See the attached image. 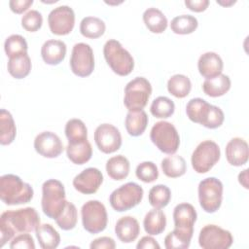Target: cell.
Here are the masks:
<instances>
[{"instance_id": "1", "label": "cell", "mask_w": 249, "mask_h": 249, "mask_svg": "<svg viewBox=\"0 0 249 249\" xmlns=\"http://www.w3.org/2000/svg\"><path fill=\"white\" fill-rule=\"evenodd\" d=\"M40 222V216L33 207L3 212L0 217V247L14 238L17 233L35 231Z\"/></svg>"}, {"instance_id": "2", "label": "cell", "mask_w": 249, "mask_h": 249, "mask_svg": "<svg viewBox=\"0 0 249 249\" xmlns=\"http://www.w3.org/2000/svg\"><path fill=\"white\" fill-rule=\"evenodd\" d=\"M186 114L193 123L200 124L211 129L221 126L225 120V115L221 108L208 103L200 97L192 98L187 103Z\"/></svg>"}, {"instance_id": "3", "label": "cell", "mask_w": 249, "mask_h": 249, "mask_svg": "<svg viewBox=\"0 0 249 249\" xmlns=\"http://www.w3.org/2000/svg\"><path fill=\"white\" fill-rule=\"evenodd\" d=\"M33 188L15 174H5L0 178V198L7 205L29 202L33 198Z\"/></svg>"}, {"instance_id": "4", "label": "cell", "mask_w": 249, "mask_h": 249, "mask_svg": "<svg viewBox=\"0 0 249 249\" xmlns=\"http://www.w3.org/2000/svg\"><path fill=\"white\" fill-rule=\"evenodd\" d=\"M65 189L63 184L56 179H49L42 185L41 206L44 214L55 220L63 210L65 199Z\"/></svg>"}, {"instance_id": "5", "label": "cell", "mask_w": 249, "mask_h": 249, "mask_svg": "<svg viewBox=\"0 0 249 249\" xmlns=\"http://www.w3.org/2000/svg\"><path fill=\"white\" fill-rule=\"evenodd\" d=\"M103 54L107 64L119 76H127L134 68V59L122 44L115 40H108L103 47Z\"/></svg>"}, {"instance_id": "6", "label": "cell", "mask_w": 249, "mask_h": 249, "mask_svg": "<svg viewBox=\"0 0 249 249\" xmlns=\"http://www.w3.org/2000/svg\"><path fill=\"white\" fill-rule=\"evenodd\" d=\"M151 94V83L144 77H136L129 81L124 88V104L131 112L143 110Z\"/></svg>"}, {"instance_id": "7", "label": "cell", "mask_w": 249, "mask_h": 249, "mask_svg": "<svg viewBox=\"0 0 249 249\" xmlns=\"http://www.w3.org/2000/svg\"><path fill=\"white\" fill-rule=\"evenodd\" d=\"M150 139L162 153L173 155L180 145V136L176 127L169 122L156 123L150 132Z\"/></svg>"}, {"instance_id": "8", "label": "cell", "mask_w": 249, "mask_h": 249, "mask_svg": "<svg viewBox=\"0 0 249 249\" xmlns=\"http://www.w3.org/2000/svg\"><path fill=\"white\" fill-rule=\"evenodd\" d=\"M143 195L144 191L140 185L128 182L111 193L109 202L114 210L124 212L138 205L143 198Z\"/></svg>"}, {"instance_id": "9", "label": "cell", "mask_w": 249, "mask_h": 249, "mask_svg": "<svg viewBox=\"0 0 249 249\" xmlns=\"http://www.w3.org/2000/svg\"><path fill=\"white\" fill-rule=\"evenodd\" d=\"M223 183L216 177H208L198 184L197 193L200 207L207 213L216 212L223 200Z\"/></svg>"}, {"instance_id": "10", "label": "cell", "mask_w": 249, "mask_h": 249, "mask_svg": "<svg viewBox=\"0 0 249 249\" xmlns=\"http://www.w3.org/2000/svg\"><path fill=\"white\" fill-rule=\"evenodd\" d=\"M84 229L89 233H98L107 227L108 215L105 205L96 199H91L83 204L81 208Z\"/></svg>"}, {"instance_id": "11", "label": "cell", "mask_w": 249, "mask_h": 249, "mask_svg": "<svg viewBox=\"0 0 249 249\" xmlns=\"http://www.w3.org/2000/svg\"><path fill=\"white\" fill-rule=\"evenodd\" d=\"M220 157L221 150L218 144L212 140H204L192 154V166L197 173H206L218 162Z\"/></svg>"}, {"instance_id": "12", "label": "cell", "mask_w": 249, "mask_h": 249, "mask_svg": "<svg viewBox=\"0 0 249 249\" xmlns=\"http://www.w3.org/2000/svg\"><path fill=\"white\" fill-rule=\"evenodd\" d=\"M232 242L231 231L217 225H205L199 231L198 244L203 249H228Z\"/></svg>"}, {"instance_id": "13", "label": "cell", "mask_w": 249, "mask_h": 249, "mask_svg": "<svg viewBox=\"0 0 249 249\" xmlns=\"http://www.w3.org/2000/svg\"><path fill=\"white\" fill-rule=\"evenodd\" d=\"M71 71L78 77H88L94 70V55L91 47L86 43L74 45L70 57Z\"/></svg>"}, {"instance_id": "14", "label": "cell", "mask_w": 249, "mask_h": 249, "mask_svg": "<svg viewBox=\"0 0 249 249\" xmlns=\"http://www.w3.org/2000/svg\"><path fill=\"white\" fill-rule=\"evenodd\" d=\"M48 23L53 34L61 36L69 34L75 25V13L67 5L53 9L48 16Z\"/></svg>"}, {"instance_id": "15", "label": "cell", "mask_w": 249, "mask_h": 249, "mask_svg": "<svg viewBox=\"0 0 249 249\" xmlns=\"http://www.w3.org/2000/svg\"><path fill=\"white\" fill-rule=\"evenodd\" d=\"M94 142L104 154H112L122 146L120 130L111 124H101L94 131Z\"/></svg>"}, {"instance_id": "16", "label": "cell", "mask_w": 249, "mask_h": 249, "mask_svg": "<svg viewBox=\"0 0 249 249\" xmlns=\"http://www.w3.org/2000/svg\"><path fill=\"white\" fill-rule=\"evenodd\" d=\"M35 151L44 158H57L63 151V144L57 134L52 131H43L34 139Z\"/></svg>"}, {"instance_id": "17", "label": "cell", "mask_w": 249, "mask_h": 249, "mask_svg": "<svg viewBox=\"0 0 249 249\" xmlns=\"http://www.w3.org/2000/svg\"><path fill=\"white\" fill-rule=\"evenodd\" d=\"M102 182V172L98 168L88 167L74 177L73 187L81 194L91 195L98 191Z\"/></svg>"}, {"instance_id": "18", "label": "cell", "mask_w": 249, "mask_h": 249, "mask_svg": "<svg viewBox=\"0 0 249 249\" xmlns=\"http://www.w3.org/2000/svg\"><path fill=\"white\" fill-rule=\"evenodd\" d=\"M225 152L227 160L231 165L241 166L248 160V144L243 138L234 137L231 139L226 146Z\"/></svg>"}, {"instance_id": "19", "label": "cell", "mask_w": 249, "mask_h": 249, "mask_svg": "<svg viewBox=\"0 0 249 249\" xmlns=\"http://www.w3.org/2000/svg\"><path fill=\"white\" fill-rule=\"evenodd\" d=\"M223 67L224 63L221 56L214 52L202 53L197 61L198 72L205 79H212L222 74Z\"/></svg>"}, {"instance_id": "20", "label": "cell", "mask_w": 249, "mask_h": 249, "mask_svg": "<svg viewBox=\"0 0 249 249\" xmlns=\"http://www.w3.org/2000/svg\"><path fill=\"white\" fill-rule=\"evenodd\" d=\"M115 233L123 243L133 242L140 233L139 223L132 216H124L117 221Z\"/></svg>"}, {"instance_id": "21", "label": "cell", "mask_w": 249, "mask_h": 249, "mask_svg": "<svg viewBox=\"0 0 249 249\" xmlns=\"http://www.w3.org/2000/svg\"><path fill=\"white\" fill-rule=\"evenodd\" d=\"M66 44L60 40H48L41 48V56L49 65L59 64L66 55Z\"/></svg>"}, {"instance_id": "22", "label": "cell", "mask_w": 249, "mask_h": 249, "mask_svg": "<svg viewBox=\"0 0 249 249\" xmlns=\"http://www.w3.org/2000/svg\"><path fill=\"white\" fill-rule=\"evenodd\" d=\"M196 218V211L191 203H179L173 210V221L175 228L193 230Z\"/></svg>"}, {"instance_id": "23", "label": "cell", "mask_w": 249, "mask_h": 249, "mask_svg": "<svg viewBox=\"0 0 249 249\" xmlns=\"http://www.w3.org/2000/svg\"><path fill=\"white\" fill-rule=\"evenodd\" d=\"M67 158L75 164L82 165L88 162L92 156L91 144L89 140L68 143L66 147Z\"/></svg>"}, {"instance_id": "24", "label": "cell", "mask_w": 249, "mask_h": 249, "mask_svg": "<svg viewBox=\"0 0 249 249\" xmlns=\"http://www.w3.org/2000/svg\"><path fill=\"white\" fill-rule=\"evenodd\" d=\"M231 85L230 77L225 74H220L212 79H205L202 84V90L210 97H219L230 90Z\"/></svg>"}, {"instance_id": "25", "label": "cell", "mask_w": 249, "mask_h": 249, "mask_svg": "<svg viewBox=\"0 0 249 249\" xmlns=\"http://www.w3.org/2000/svg\"><path fill=\"white\" fill-rule=\"evenodd\" d=\"M145 231L150 235L160 234L166 226V216L160 209H151L148 211L143 220Z\"/></svg>"}, {"instance_id": "26", "label": "cell", "mask_w": 249, "mask_h": 249, "mask_svg": "<svg viewBox=\"0 0 249 249\" xmlns=\"http://www.w3.org/2000/svg\"><path fill=\"white\" fill-rule=\"evenodd\" d=\"M35 234L43 249H54L60 243V235L51 224L39 225L35 230Z\"/></svg>"}, {"instance_id": "27", "label": "cell", "mask_w": 249, "mask_h": 249, "mask_svg": "<svg viewBox=\"0 0 249 249\" xmlns=\"http://www.w3.org/2000/svg\"><path fill=\"white\" fill-rule=\"evenodd\" d=\"M148 116L144 110L128 111L125 117L124 124L127 133L133 137L143 134L148 125Z\"/></svg>"}, {"instance_id": "28", "label": "cell", "mask_w": 249, "mask_h": 249, "mask_svg": "<svg viewBox=\"0 0 249 249\" xmlns=\"http://www.w3.org/2000/svg\"><path fill=\"white\" fill-rule=\"evenodd\" d=\"M194 229L175 228L164 237V246L167 249H186L191 244Z\"/></svg>"}, {"instance_id": "29", "label": "cell", "mask_w": 249, "mask_h": 249, "mask_svg": "<svg viewBox=\"0 0 249 249\" xmlns=\"http://www.w3.org/2000/svg\"><path fill=\"white\" fill-rule=\"evenodd\" d=\"M130 163L128 160L123 156L118 155L110 158L106 162V171L109 177L113 180H124L129 173Z\"/></svg>"}, {"instance_id": "30", "label": "cell", "mask_w": 249, "mask_h": 249, "mask_svg": "<svg viewBox=\"0 0 249 249\" xmlns=\"http://www.w3.org/2000/svg\"><path fill=\"white\" fill-rule=\"evenodd\" d=\"M143 21L152 33H162L165 31L168 21L164 14L157 8H148L143 13Z\"/></svg>"}, {"instance_id": "31", "label": "cell", "mask_w": 249, "mask_h": 249, "mask_svg": "<svg viewBox=\"0 0 249 249\" xmlns=\"http://www.w3.org/2000/svg\"><path fill=\"white\" fill-rule=\"evenodd\" d=\"M17 135V127L12 114L6 109L0 110V143L11 144Z\"/></svg>"}, {"instance_id": "32", "label": "cell", "mask_w": 249, "mask_h": 249, "mask_svg": "<svg viewBox=\"0 0 249 249\" xmlns=\"http://www.w3.org/2000/svg\"><path fill=\"white\" fill-rule=\"evenodd\" d=\"M32 64L31 59L27 53H23L8 60V72L16 79H23L29 75Z\"/></svg>"}, {"instance_id": "33", "label": "cell", "mask_w": 249, "mask_h": 249, "mask_svg": "<svg viewBox=\"0 0 249 249\" xmlns=\"http://www.w3.org/2000/svg\"><path fill=\"white\" fill-rule=\"evenodd\" d=\"M161 169L169 178L180 177L187 171L186 160L179 155H170L161 160Z\"/></svg>"}, {"instance_id": "34", "label": "cell", "mask_w": 249, "mask_h": 249, "mask_svg": "<svg viewBox=\"0 0 249 249\" xmlns=\"http://www.w3.org/2000/svg\"><path fill=\"white\" fill-rule=\"evenodd\" d=\"M105 30V22L96 17H86L80 22V32L86 38L96 39L101 37Z\"/></svg>"}, {"instance_id": "35", "label": "cell", "mask_w": 249, "mask_h": 249, "mask_svg": "<svg viewBox=\"0 0 249 249\" xmlns=\"http://www.w3.org/2000/svg\"><path fill=\"white\" fill-rule=\"evenodd\" d=\"M191 89V80L183 74H175L171 76L167 82L168 92L177 98L186 97L190 93Z\"/></svg>"}, {"instance_id": "36", "label": "cell", "mask_w": 249, "mask_h": 249, "mask_svg": "<svg viewBox=\"0 0 249 249\" xmlns=\"http://www.w3.org/2000/svg\"><path fill=\"white\" fill-rule=\"evenodd\" d=\"M198 26V21L192 15H181L172 18L170 28L175 34L187 35L193 33Z\"/></svg>"}, {"instance_id": "37", "label": "cell", "mask_w": 249, "mask_h": 249, "mask_svg": "<svg viewBox=\"0 0 249 249\" xmlns=\"http://www.w3.org/2000/svg\"><path fill=\"white\" fill-rule=\"evenodd\" d=\"M65 135L68 143L88 140V128L80 119H71L65 124Z\"/></svg>"}, {"instance_id": "38", "label": "cell", "mask_w": 249, "mask_h": 249, "mask_svg": "<svg viewBox=\"0 0 249 249\" xmlns=\"http://www.w3.org/2000/svg\"><path fill=\"white\" fill-rule=\"evenodd\" d=\"M171 198L170 189L163 184H159L152 187L149 191L148 199L150 204L157 209L165 207Z\"/></svg>"}, {"instance_id": "39", "label": "cell", "mask_w": 249, "mask_h": 249, "mask_svg": "<svg viewBox=\"0 0 249 249\" xmlns=\"http://www.w3.org/2000/svg\"><path fill=\"white\" fill-rule=\"evenodd\" d=\"M150 111L156 118L166 119L173 115L175 111V104L166 96H159L153 100Z\"/></svg>"}, {"instance_id": "40", "label": "cell", "mask_w": 249, "mask_h": 249, "mask_svg": "<svg viewBox=\"0 0 249 249\" xmlns=\"http://www.w3.org/2000/svg\"><path fill=\"white\" fill-rule=\"evenodd\" d=\"M28 45L23 36L19 34L10 35L4 43V50L9 58L27 53Z\"/></svg>"}, {"instance_id": "41", "label": "cell", "mask_w": 249, "mask_h": 249, "mask_svg": "<svg viewBox=\"0 0 249 249\" xmlns=\"http://www.w3.org/2000/svg\"><path fill=\"white\" fill-rule=\"evenodd\" d=\"M78 221V213L76 206L70 202L66 201V204L59 214V216L55 219L57 226L63 231H70L73 230Z\"/></svg>"}, {"instance_id": "42", "label": "cell", "mask_w": 249, "mask_h": 249, "mask_svg": "<svg viewBox=\"0 0 249 249\" xmlns=\"http://www.w3.org/2000/svg\"><path fill=\"white\" fill-rule=\"evenodd\" d=\"M136 177L144 183H152L159 177V169L153 161L140 162L135 170Z\"/></svg>"}, {"instance_id": "43", "label": "cell", "mask_w": 249, "mask_h": 249, "mask_svg": "<svg viewBox=\"0 0 249 249\" xmlns=\"http://www.w3.org/2000/svg\"><path fill=\"white\" fill-rule=\"evenodd\" d=\"M43 23L42 14L37 10H30L21 18V26L29 32L39 30Z\"/></svg>"}, {"instance_id": "44", "label": "cell", "mask_w": 249, "mask_h": 249, "mask_svg": "<svg viewBox=\"0 0 249 249\" xmlns=\"http://www.w3.org/2000/svg\"><path fill=\"white\" fill-rule=\"evenodd\" d=\"M35 247L36 246L33 237L27 232L17 235L10 243L11 249H35Z\"/></svg>"}, {"instance_id": "45", "label": "cell", "mask_w": 249, "mask_h": 249, "mask_svg": "<svg viewBox=\"0 0 249 249\" xmlns=\"http://www.w3.org/2000/svg\"><path fill=\"white\" fill-rule=\"evenodd\" d=\"M89 247L91 249H114L116 243L112 237L101 236L92 240Z\"/></svg>"}, {"instance_id": "46", "label": "cell", "mask_w": 249, "mask_h": 249, "mask_svg": "<svg viewBox=\"0 0 249 249\" xmlns=\"http://www.w3.org/2000/svg\"><path fill=\"white\" fill-rule=\"evenodd\" d=\"M33 0H11L9 2L10 9L15 14H22L30 6H32Z\"/></svg>"}, {"instance_id": "47", "label": "cell", "mask_w": 249, "mask_h": 249, "mask_svg": "<svg viewBox=\"0 0 249 249\" xmlns=\"http://www.w3.org/2000/svg\"><path fill=\"white\" fill-rule=\"evenodd\" d=\"M186 7L196 13L203 12L207 9L209 5L208 0H185Z\"/></svg>"}, {"instance_id": "48", "label": "cell", "mask_w": 249, "mask_h": 249, "mask_svg": "<svg viewBox=\"0 0 249 249\" xmlns=\"http://www.w3.org/2000/svg\"><path fill=\"white\" fill-rule=\"evenodd\" d=\"M136 248L137 249H155V248L159 249V248H160V246L154 237L146 235V236H143L138 241Z\"/></svg>"}, {"instance_id": "49", "label": "cell", "mask_w": 249, "mask_h": 249, "mask_svg": "<svg viewBox=\"0 0 249 249\" xmlns=\"http://www.w3.org/2000/svg\"><path fill=\"white\" fill-rule=\"evenodd\" d=\"M238 182L240 183V185H242V187H244L245 189H248V169H244L242 170L239 174H238Z\"/></svg>"}, {"instance_id": "50", "label": "cell", "mask_w": 249, "mask_h": 249, "mask_svg": "<svg viewBox=\"0 0 249 249\" xmlns=\"http://www.w3.org/2000/svg\"><path fill=\"white\" fill-rule=\"evenodd\" d=\"M218 4H220V5H222V6H231V5H232V4H234L236 1H234V0H230V1H223V0H217L216 1Z\"/></svg>"}]
</instances>
